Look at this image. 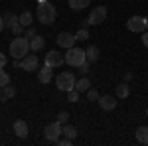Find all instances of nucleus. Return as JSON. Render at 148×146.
<instances>
[{
    "label": "nucleus",
    "mask_w": 148,
    "mask_h": 146,
    "mask_svg": "<svg viewBox=\"0 0 148 146\" xmlns=\"http://www.w3.org/2000/svg\"><path fill=\"white\" fill-rule=\"evenodd\" d=\"M99 53H101V51H99L97 45H89V47L85 49V56H87V61H89V63H91V61H97V59H99Z\"/></svg>",
    "instance_id": "16"
},
{
    "label": "nucleus",
    "mask_w": 148,
    "mask_h": 146,
    "mask_svg": "<svg viewBox=\"0 0 148 146\" xmlns=\"http://www.w3.org/2000/svg\"><path fill=\"white\" fill-rule=\"evenodd\" d=\"M8 83H10V75H8L4 69L0 67V87H6Z\"/></svg>",
    "instance_id": "24"
},
{
    "label": "nucleus",
    "mask_w": 148,
    "mask_h": 146,
    "mask_svg": "<svg viewBox=\"0 0 148 146\" xmlns=\"http://www.w3.org/2000/svg\"><path fill=\"white\" fill-rule=\"evenodd\" d=\"M61 134L67 136V138H71V140H75V138H77V128H75V126H71V124H63Z\"/></svg>",
    "instance_id": "19"
},
{
    "label": "nucleus",
    "mask_w": 148,
    "mask_h": 146,
    "mask_svg": "<svg viewBox=\"0 0 148 146\" xmlns=\"http://www.w3.org/2000/svg\"><path fill=\"white\" fill-rule=\"evenodd\" d=\"M32 22H34V16H32V12H22V14H20V24H22V26H26V28H28V26H32Z\"/></svg>",
    "instance_id": "21"
},
{
    "label": "nucleus",
    "mask_w": 148,
    "mask_h": 146,
    "mask_svg": "<svg viewBox=\"0 0 148 146\" xmlns=\"http://www.w3.org/2000/svg\"><path fill=\"white\" fill-rule=\"evenodd\" d=\"M16 95V89L12 87V85H6V87H2V99H12Z\"/></svg>",
    "instance_id": "23"
},
{
    "label": "nucleus",
    "mask_w": 148,
    "mask_h": 146,
    "mask_svg": "<svg viewBox=\"0 0 148 146\" xmlns=\"http://www.w3.org/2000/svg\"><path fill=\"white\" fill-rule=\"evenodd\" d=\"M75 42H77L75 34L61 32V34L57 36V45H59V47H65V49H69V47H73V44H75Z\"/></svg>",
    "instance_id": "10"
},
{
    "label": "nucleus",
    "mask_w": 148,
    "mask_h": 146,
    "mask_svg": "<svg viewBox=\"0 0 148 146\" xmlns=\"http://www.w3.org/2000/svg\"><path fill=\"white\" fill-rule=\"evenodd\" d=\"M44 45H46V40L40 34H36L34 38H30V49H32V51H40Z\"/></svg>",
    "instance_id": "14"
},
{
    "label": "nucleus",
    "mask_w": 148,
    "mask_h": 146,
    "mask_svg": "<svg viewBox=\"0 0 148 146\" xmlns=\"http://www.w3.org/2000/svg\"><path fill=\"white\" fill-rule=\"evenodd\" d=\"M77 69H79V73H81V75H87V73H89V61L81 63V65H79Z\"/></svg>",
    "instance_id": "30"
},
{
    "label": "nucleus",
    "mask_w": 148,
    "mask_h": 146,
    "mask_svg": "<svg viewBox=\"0 0 148 146\" xmlns=\"http://www.w3.org/2000/svg\"><path fill=\"white\" fill-rule=\"evenodd\" d=\"M30 51V40L26 36H16L10 42V56L14 59H22V57L28 56Z\"/></svg>",
    "instance_id": "1"
},
{
    "label": "nucleus",
    "mask_w": 148,
    "mask_h": 146,
    "mask_svg": "<svg viewBox=\"0 0 148 146\" xmlns=\"http://www.w3.org/2000/svg\"><path fill=\"white\" fill-rule=\"evenodd\" d=\"M14 132H16V136H20V138H26L28 136V123L26 121H16L14 123Z\"/></svg>",
    "instance_id": "13"
},
{
    "label": "nucleus",
    "mask_w": 148,
    "mask_h": 146,
    "mask_svg": "<svg viewBox=\"0 0 148 146\" xmlns=\"http://www.w3.org/2000/svg\"><path fill=\"white\" fill-rule=\"evenodd\" d=\"M36 2H44V0H36Z\"/></svg>",
    "instance_id": "38"
},
{
    "label": "nucleus",
    "mask_w": 148,
    "mask_h": 146,
    "mask_svg": "<svg viewBox=\"0 0 148 146\" xmlns=\"http://www.w3.org/2000/svg\"><path fill=\"white\" fill-rule=\"evenodd\" d=\"M61 128H63V124L59 123V121L47 124L46 128H44V136H46L47 142H57V138L61 136Z\"/></svg>",
    "instance_id": "5"
},
{
    "label": "nucleus",
    "mask_w": 148,
    "mask_h": 146,
    "mask_svg": "<svg viewBox=\"0 0 148 146\" xmlns=\"http://www.w3.org/2000/svg\"><path fill=\"white\" fill-rule=\"evenodd\" d=\"M146 28H148V18H146Z\"/></svg>",
    "instance_id": "37"
},
{
    "label": "nucleus",
    "mask_w": 148,
    "mask_h": 146,
    "mask_svg": "<svg viewBox=\"0 0 148 146\" xmlns=\"http://www.w3.org/2000/svg\"><path fill=\"white\" fill-rule=\"evenodd\" d=\"M24 36L30 40V38H34V36H36V30L32 28V26H28V30H26V34H24Z\"/></svg>",
    "instance_id": "32"
},
{
    "label": "nucleus",
    "mask_w": 148,
    "mask_h": 146,
    "mask_svg": "<svg viewBox=\"0 0 148 146\" xmlns=\"http://www.w3.org/2000/svg\"><path fill=\"white\" fill-rule=\"evenodd\" d=\"M22 69L24 71H38L40 69V59L34 53H28L26 57H22Z\"/></svg>",
    "instance_id": "9"
},
{
    "label": "nucleus",
    "mask_w": 148,
    "mask_h": 146,
    "mask_svg": "<svg viewBox=\"0 0 148 146\" xmlns=\"http://www.w3.org/2000/svg\"><path fill=\"white\" fill-rule=\"evenodd\" d=\"M22 28H24V26H22L20 22H18L16 26H12L10 30H12V34H14V36H22Z\"/></svg>",
    "instance_id": "28"
},
{
    "label": "nucleus",
    "mask_w": 148,
    "mask_h": 146,
    "mask_svg": "<svg viewBox=\"0 0 148 146\" xmlns=\"http://www.w3.org/2000/svg\"><path fill=\"white\" fill-rule=\"evenodd\" d=\"M126 28H128L130 32L142 34V32L146 30V18H142V16H132V18H128V22H126Z\"/></svg>",
    "instance_id": "8"
},
{
    "label": "nucleus",
    "mask_w": 148,
    "mask_h": 146,
    "mask_svg": "<svg viewBox=\"0 0 148 146\" xmlns=\"http://www.w3.org/2000/svg\"><path fill=\"white\" fill-rule=\"evenodd\" d=\"M142 44L144 47H148V32H142Z\"/></svg>",
    "instance_id": "33"
},
{
    "label": "nucleus",
    "mask_w": 148,
    "mask_h": 146,
    "mask_svg": "<svg viewBox=\"0 0 148 146\" xmlns=\"http://www.w3.org/2000/svg\"><path fill=\"white\" fill-rule=\"evenodd\" d=\"M67 101L69 103H77V101H79V91H77V89L67 91Z\"/></svg>",
    "instance_id": "25"
},
{
    "label": "nucleus",
    "mask_w": 148,
    "mask_h": 146,
    "mask_svg": "<svg viewBox=\"0 0 148 146\" xmlns=\"http://www.w3.org/2000/svg\"><path fill=\"white\" fill-rule=\"evenodd\" d=\"M4 65H6V56L0 51V67H4Z\"/></svg>",
    "instance_id": "34"
},
{
    "label": "nucleus",
    "mask_w": 148,
    "mask_h": 146,
    "mask_svg": "<svg viewBox=\"0 0 148 146\" xmlns=\"http://www.w3.org/2000/svg\"><path fill=\"white\" fill-rule=\"evenodd\" d=\"M71 142H73V140L65 136V138H57V142H56V144H59V146H69V144H71Z\"/></svg>",
    "instance_id": "31"
},
{
    "label": "nucleus",
    "mask_w": 148,
    "mask_h": 146,
    "mask_svg": "<svg viewBox=\"0 0 148 146\" xmlns=\"http://www.w3.org/2000/svg\"><path fill=\"white\" fill-rule=\"evenodd\" d=\"M63 63H65V56L59 53L57 49H51V51L46 53V65H49V67H61Z\"/></svg>",
    "instance_id": "7"
},
{
    "label": "nucleus",
    "mask_w": 148,
    "mask_h": 146,
    "mask_svg": "<svg viewBox=\"0 0 148 146\" xmlns=\"http://www.w3.org/2000/svg\"><path fill=\"white\" fill-rule=\"evenodd\" d=\"M0 99H2V87H0Z\"/></svg>",
    "instance_id": "36"
},
{
    "label": "nucleus",
    "mask_w": 148,
    "mask_h": 146,
    "mask_svg": "<svg viewBox=\"0 0 148 146\" xmlns=\"http://www.w3.org/2000/svg\"><path fill=\"white\" fill-rule=\"evenodd\" d=\"M128 93H130V89H128V85H126V83L116 85V97H119V99H126V97H128Z\"/></svg>",
    "instance_id": "22"
},
{
    "label": "nucleus",
    "mask_w": 148,
    "mask_h": 146,
    "mask_svg": "<svg viewBox=\"0 0 148 146\" xmlns=\"http://www.w3.org/2000/svg\"><path fill=\"white\" fill-rule=\"evenodd\" d=\"M75 38H77V40H87V38H89V32H87V28H81L79 32L75 34Z\"/></svg>",
    "instance_id": "27"
},
{
    "label": "nucleus",
    "mask_w": 148,
    "mask_h": 146,
    "mask_svg": "<svg viewBox=\"0 0 148 146\" xmlns=\"http://www.w3.org/2000/svg\"><path fill=\"white\" fill-rule=\"evenodd\" d=\"M2 30H4V18L0 16V32H2Z\"/></svg>",
    "instance_id": "35"
},
{
    "label": "nucleus",
    "mask_w": 148,
    "mask_h": 146,
    "mask_svg": "<svg viewBox=\"0 0 148 146\" xmlns=\"http://www.w3.org/2000/svg\"><path fill=\"white\" fill-rule=\"evenodd\" d=\"M87 61V56H85V49H81V47H69L67 53H65V63L71 65V67H79L81 63H85Z\"/></svg>",
    "instance_id": "3"
},
{
    "label": "nucleus",
    "mask_w": 148,
    "mask_h": 146,
    "mask_svg": "<svg viewBox=\"0 0 148 146\" xmlns=\"http://www.w3.org/2000/svg\"><path fill=\"white\" fill-rule=\"evenodd\" d=\"M75 89L79 91V93H85V91H89V89H91V81L87 79V75H83V77H81L79 81L75 83Z\"/></svg>",
    "instance_id": "17"
},
{
    "label": "nucleus",
    "mask_w": 148,
    "mask_h": 146,
    "mask_svg": "<svg viewBox=\"0 0 148 146\" xmlns=\"http://www.w3.org/2000/svg\"><path fill=\"white\" fill-rule=\"evenodd\" d=\"M89 6V0H69V8L71 10H83Z\"/></svg>",
    "instance_id": "20"
},
{
    "label": "nucleus",
    "mask_w": 148,
    "mask_h": 146,
    "mask_svg": "<svg viewBox=\"0 0 148 146\" xmlns=\"http://www.w3.org/2000/svg\"><path fill=\"white\" fill-rule=\"evenodd\" d=\"M146 114H148V109H146Z\"/></svg>",
    "instance_id": "39"
},
{
    "label": "nucleus",
    "mask_w": 148,
    "mask_h": 146,
    "mask_svg": "<svg viewBox=\"0 0 148 146\" xmlns=\"http://www.w3.org/2000/svg\"><path fill=\"white\" fill-rule=\"evenodd\" d=\"M57 121H59V123H61V124H65V123H67V121H69V114H67V112H65V111H61V112H59V114H57Z\"/></svg>",
    "instance_id": "29"
},
{
    "label": "nucleus",
    "mask_w": 148,
    "mask_h": 146,
    "mask_svg": "<svg viewBox=\"0 0 148 146\" xmlns=\"http://www.w3.org/2000/svg\"><path fill=\"white\" fill-rule=\"evenodd\" d=\"M51 71L53 67H49V65H44V67L38 71V79H40V83H49L51 81Z\"/></svg>",
    "instance_id": "12"
},
{
    "label": "nucleus",
    "mask_w": 148,
    "mask_h": 146,
    "mask_svg": "<svg viewBox=\"0 0 148 146\" xmlns=\"http://www.w3.org/2000/svg\"><path fill=\"white\" fill-rule=\"evenodd\" d=\"M99 105H101L103 111H113V109H116V99L113 95H103L99 99Z\"/></svg>",
    "instance_id": "11"
},
{
    "label": "nucleus",
    "mask_w": 148,
    "mask_h": 146,
    "mask_svg": "<svg viewBox=\"0 0 148 146\" xmlns=\"http://www.w3.org/2000/svg\"><path fill=\"white\" fill-rule=\"evenodd\" d=\"M18 22H20V16L14 14V12H8V14L4 16V26H6V28H12V26H16Z\"/></svg>",
    "instance_id": "18"
},
{
    "label": "nucleus",
    "mask_w": 148,
    "mask_h": 146,
    "mask_svg": "<svg viewBox=\"0 0 148 146\" xmlns=\"http://www.w3.org/2000/svg\"><path fill=\"white\" fill-rule=\"evenodd\" d=\"M56 16H57V12H56V6L49 2V0H44V2H38V20L42 24H51V22H56Z\"/></svg>",
    "instance_id": "2"
},
{
    "label": "nucleus",
    "mask_w": 148,
    "mask_h": 146,
    "mask_svg": "<svg viewBox=\"0 0 148 146\" xmlns=\"http://www.w3.org/2000/svg\"><path fill=\"white\" fill-rule=\"evenodd\" d=\"M134 136H136V140L140 144H148V126H138Z\"/></svg>",
    "instance_id": "15"
},
{
    "label": "nucleus",
    "mask_w": 148,
    "mask_h": 146,
    "mask_svg": "<svg viewBox=\"0 0 148 146\" xmlns=\"http://www.w3.org/2000/svg\"><path fill=\"white\" fill-rule=\"evenodd\" d=\"M87 99H89V101H99V99H101V95H99L95 89H89V91H87Z\"/></svg>",
    "instance_id": "26"
},
{
    "label": "nucleus",
    "mask_w": 148,
    "mask_h": 146,
    "mask_svg": "<svg viewBox=\"0 0 148 146\" xmlns=\"http://www.w3.org/2000/svg\"><path fill=\"white\" fill-rule=\"evenodd\" d=\"M105 18H107V6H95V8L89 12L87 24H89V26H99L101 22H105Z\"/></svg>",
    "instance_id": "6"
},
{
    "label": "nucleus",
    "mask_w": 148,
    "mask_h": 146,
    "mask_svg": "<svg viewBox=\"0 0 148 146\" xmlns=\"http://www.w3.org/2000/svg\"><path fill=\"white\" fill-rule=\"evenodd\" d=\"M75 83H77V81H75V75H73L71 71H61L56 77V87L59 91H65V93L71 91V89H75Z\"/></svg>",
    "instance_id": "4"
}]
</instances>
